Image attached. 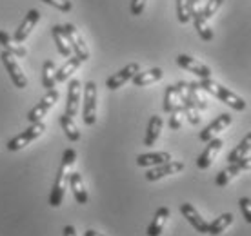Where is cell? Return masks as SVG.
I'll use <instances>...</instances> for the list:
<instances>
[{"label":"cell","instance_id":"6da1fadb","mask_svg":"<svg viewBox=\"0 0 251 236\" xmlns=\"http://www.w3.org/2000/svg\"><path fill=\"white\" fill-rule=\"evenodd\" d=\"M76 160V151L75 149H66L62 155V164L58 167L57 178L53 182V189H51L50 194V205L51 207H58L62 204L64 194H66V189L69 186V174H71V165L75 164Z\"/></svg>","mask_w":251,"mask_h":236},{"label":"cell","instance_id":"7a4b0ae2","mask_svg":"<svg viewBox=\"0 0 251 236\" xmlns=\"http://www.w3.org/2000/svg\"><path fill=\"white\" fill-rule=\"evenodd\" d=\"M197 84H199V87H201L202 91L213 94L215 98L222 100L226 106H229L231 109H235V111H246V107H248L246 100L242 98V96H239L237 93L229 91L227 87L220 86L219 82L211 80V78H201Z\"/></svg>","mask_w":251,"mask_h":236},{"label":"cell","instance_id":"3957f363","mask_svg":"<svg viewBox=\"0 0 251 236\" xmlns=\"http://www.w3.org/2000/svg\"><path fill=\"white\" fill-rule=\"evenodd\" d=\"M0 60L4 64V68H6L9 78H11L13 86L19 87V89H25V87H27V76L22 73V68H20L19 62H17V56L4 49L0 53Z\"/></svg>","mask_w":251,"mask_h":236},{"label":"cell","instance_id":"277c9868","mask_svg":"<svg viewBox=\"0 0 251 236\" xmlns=\"http://www.w3.org/2000/svg\"><path fill=\"white\" fill-rule=\"evenodd\" d=\"M46 131L44 122H37V124H31L25 131H22L20 135H17L15 138H11L7 142V149L9 151H20L24 149L27 143H31L33 140H37L38 137H42V133Z\"/></svg>","mask_w":251,"mask_h":236},{"label":"cell","instance_id":"5b68a950","mask_svg":"<svg viewBox=\"0 0 251 236\" xmlns=\"http://www.w3.org/2000/svg\"><path fill=\"white\" fill-rule=\"evenodd\" d=\"M175 86H176V91H178V98H180V106H182L184 117L188 118V122L191 125H199L201 124V111L195 107L193 100L189 96L188 82H178Z\"/></svg>","mask_w":251,"mask_h":236},{"label":"cell","instance_id":"8992f818","mask_svg":"<svg viewBox=\"0 0 251 236\" xmlns=\"http://www.w3.org/2000/svg\"><path fill=\"white\" fill-rule=\"evenodd\" d=\"M82 120L86 125H95V122H97V84L95 82H88L84 86Z\"/></svg>","mask_w":251,"mask_h":236},{"label":"cell","instance_id":"52a82bcc","mask_svg":"<svg viewBox=\"0 0 251 236\" xmlns=\"http://www.w3.org/2000/svg\"><path fill=\"white\" fill-rule=\"evenodd\" d=\"M64 35H66V40H68L69 47H71V51H73V55L78 56L82 62L89 60L88 46H86L84 38H82V35L78 33V29H76L75 25H73V24H64Z\"/></svg>","mask_w":251,"mask_h":236},{"label":"cell","instance_id":"ba28073f","mask_svg":"<svg viewBox=\"0 0 251 236\" xmlns=\"http://www.w3.org/2000/svg\"><path fill=\"white\" fill-rule=\"evenodd\" d=\"M57 100H58V91L57 89H50V91L40 98V102H38L37 106L27 113V122H31V124L42 122V118L48 115V111H50L51 107L57 104Z\"/></svg>","mask_w":251,"mask_h":236},{"label":"cell","instance_id":"9c48e42d","mask_svg":"<svg viewBox=\"0 0 251 236\" xmlns=\"http://www.w3.org/2000/svg\"><path fill=\"white\" fill-rule=\"evenodd\" d=\"M138 71H140V64H138V62L127 64L126 68L120 69L119 73H115V75H111L109 78H107L106 87H107V89H111V91H115V89H119V87L124 86L126 82L133 80V76L137 75Z\"/></svg>","mask_w":251,"mask_h":236},{"label":"cell","instance_id":"30bf717a","mask_svg":"<svg viewBox=\"0 0 251 236\" xmlns=\"http://www.w3.org/2000/svg\"><path fill=\"white\" fill-rule=\"evenodd\" d=\"M184 169L182 162H175L170 160L166 164H160V165H155L153 169H150L146 173V180L148 182H157L160 178H166V176H171V174H178Z\"/></svg>","mask_w":251,"mask_h":236},{"label":"cell","instance_id":"8fae6325","mask_svg":"<svg viewBox=\"0 0 251 236\" xmlns=\"http://www.w3.org/2000/svg\"><path fill=\"white\" fill-rule=\"evenodd\" d=\"M231 125V115H227V113H222L219 117L215 118L213 122L209 125H206L204 129L201 131V140L202 142H209V140H213L219 133H222L224 129H227Z\"/></svg>","mask_w":251,"mask_h":236},{"label":"cell","instance_id":"7c38bea8","mask_svg":"<svg viewBox=\"0 0 251 236\" xmlns=\"http://www.w3.org/2000/svg\"><path fill=\"white\" fill-rule=\"evenodd\" d=\"M222 147H224L222 138H213V140H209V142H207V145H206V149L202 151V155L199 156V160H197V167H199V169L211 167V164L215 162L217 155L222 151Z\"/></svg>","mask_w":251,"mask_h":236},{"label":"cell","instance_id":"4fadbf2b","mask_svg":"<svg viewBox=\"0 0 251 236\" xmlns=\"http://www.w3.org/2000/svg\"><path fill=\"white\" fill-rule=\"evenodd\" d=\"M180 212H182V216L188 220V224L193 227L197 233H202V235H207V222L204 218L199 214V211L193 207V204H182L180 205Z\"/></svg>","mask_w":251,"mask_h":236},{"label":"cell","instance_id":"5bb4252c","mask_svg":"<svg viewBox=\"0 0 251 236\" xmlns=\"http://www.w3.org/2000/svg\"><path fill=\"white\" fill-rule=\"evenodd\" d=\"M176 64H178L182 69L189 71V73H195L197 76H201V78H211V69L207 68V66H204L202 62H199V60H195V58L188 56V55L176 56Z\"/></svg>","mask_w":251,"mask_h":236},{"label":"cell","instance_id":"9a60e30c","mask_svg":"<svg viewBox=\"0 0 251 236\" xmlns=\"http://www.w3.org/2000/svg\"><path fill=\"white\" fill-rule=\"evenodd\" d=\"M38 20H40V13H38L37 9L27 11V15H25L24 20H22V24L19 25V29H17V31H15V35H13V38H15L19 44L25 42V40H27V37H29V33L33 31V27L37 25Z\"/></svg>","mask_w":251,"mask_h":236},{"label":"cell","instance_id":"2e32d148","mask_svg":"<svg viewBox=\"0 0 251 236\" xmlns=\"http://www.w3.org/2000/svg\"><path fill=\"white\" fill-rule=\"evenodd\" d=\"M80 96H82V84L80 80L73 78V80L69 82V87H68V102H66V115L68 117H76Z\"/></svg>","mask_w":251,"mask_h":236},{"label":"cell","instance_id":"e0dca14e","mask_svg":"<svg viewBox=\"0 0 251 236\" xmlns=\"http://www.w3.org/2000/svg\"><path fill=\"white\" fill-rule=\"evenodd\" d=\"M170 207H158L157 212H155V216L151 220L150 227H148V236H160L162 235L164 227L168 224V220H170Z\"/></svg>","mask_w":251,"mask_h":236},{"label":"cell","instance_id":"ac0fdd59","mask_svg":"<svg viewBox=\"0 0 251 236\" xmlns=\"http://www.w3.org/2000/svg\"><path fill=\"white\" fill-rule=\"evenodd\" d=\"M69 187L73 191V196H75L76 204L86 205L89 200L88 189L84 186V180H82V174L80 173H71L69 174Z\"/></svg>","mask_w":251,"mask_h":236},{"label":"cell","instance_id":"d6986e66","mask_svg":"<svg viewBox=\"0 0 251 236\" xmlns=\"http://www.w3.org/2000/svg\"><path fill=\"white\" fill-rule=\"evenodd\" d=\"M164 76V71L160 68H153L150 71H138L137 75L133 76V86L137 87H146L150 86V84H155V82L162 80Z\"/></svg>","mask_w":251,"mask_h":236},{"label":"cell","instance_id":"ffe728a7","mask_svg":"<svg viewBox=\"0 0 251 236\" xmlns=\"http://www.w3.org/2000/svg\"><path fill=\"white\" fill-rule=\"evenodd\" d=\"M170 160H171V155L170 153H166V151L146 153V155L137 156V165H140V167H155V165L166 164V162H170Z\"/></svg>","mask_w":251,"mask_h":236},{"label":"cell","instance_id":"44dd1931","mask_svg":"<svg viewBox=\"0 0 251 236\" xmlns=\"http://www.w3.org/2000/svg\"><path fill=\"white\" fill-rule=\"evenodd\" d=\"M160 131H162V118L158 115H153L150 118V124H148V131H146V137H144V145L146 147H151L155 145V142L160 137Z\"/></svg>","mask_w":251,"mask_h":236},{"label":"cell","instance_id":"7402d4cb","mask_svg":"<svg viewBox=\"0 0 251 236\" xmlns=\"http://www.w3.org/2000/svg\"><path fill=\"white\" fill-rule=\"evenodd\" d=\"M51 35H53V40L57 44V51L60 55L66 56V58L73 55V51H71L68 40H66V35H64V25H53L51 27Z\"/></svg>","mask_w":251,"mask_h":236},{"label":"cell","instance_id":"603a6c76","mask_svg":"<svg viewBox=\"0 0 251 236\" xmlns=\"http://www.w3.org/2000/svg\"><path fill=\"white\" fill-rule=\"evenodd\" d=\"M0 46H2L6 51L13 53L15 56H20V58H24V56L27 55V51H25L24 46L17 42L13 37H9L6 31H0Z\"/></svg>","mask_w":251,"mask_h":236},{"label":"cell","instance_id":"cb8c5ba5","mask_svg":"<svg viewBox=\"0 0 251 236\" xmlns=\"http://www.w3.org/2000/svg\"><path fill=\"white\" fill-rule=\"evenodd\" d=\"M231 224H233V214L231 212H224V214H220L219 218H215L211 224H207V235H211V236L222 235Z\"/></svg>","mask_w":251,"mask_h":236},{"label":"cell","instance_id":"d4e9b609","mask_svg":"<svg viewBox=\"0 0 251 236\" xmlns=\"http://www.w3.org/2000/svg\"><path fill=\"white\" fill-rule=\"evenodd\" d=\"M80 64H82V60L76 55H71V56H69L62 68L57 69V82H66V80H69V78H71V75L75 73L76 69L80 68Z\"/></svg>","mask_w":251,"mask_h":236},{"label":"cell","instance_id":"484cf974","mask_svg":"<svg viewBox=\"0 0 251 236\" xmlns=\"http://www.w3.org/2000/svg\"><path fill=\"white\" fill-rule=\"evenodd\" d=\"M193 25L197 33H199V37L204 40V42H209V40H213V31H211V27L207 25V20L204 19V15L201 11H197L193 15Z\"/></svg>","mask_w":251,"mask_h":236},{"label":"cell","instance_id":"4316f807","mask_svg":"<svg viewBox=\"0 0 251 236\" xmlns=\"http://www.w3.org/2000/svg\"><path fill=\"white\" fill-rule=\"evenodd\" d=\"M251 151V133H248L244 138H242V142L235 147V149L229 153V156H227V162L229 164H237L239 160H242L244 156H248V153Z\"/></svg>","mask_w":251,"mask_h":236},{"label":"cell","instance_id":"83f0119b","mask_svg":"<svg viewBox=\"0 0 251 236\" xmlns=\"http://www.w3.org/2000/svg\"><path fill=\"white\" fill-rule=\"evenodd\" d=\"M55 84H57V68H55V62L53 60H46L44 68H42V87H46L50 91V89H55Z\"/></svg>","mask_w":251,"mask_h":236},{"label":"cell","instance_id":"f1b7e54d","mask_svg":"<svg viewBox=\"0 0 251 236\" xmlns=\"http://www.w3.org/2000/svg\"><path fill=\"white\" fill-rule=\"evenodd\" d=\"M180 98H178V91L176 86H168L166 93H164V111L173 113L175 109H180Z\"/></svg>","mask_w":251,"mask_h":236},{"label":"cell","instance_id":"f546056e","mask_svg":"<svg viewBox=\"0 0 251 236\" xmlns=\"http://www.w3.org/2000/svg\"><path fill=\"white\" fill-rule=\"evenodd\" d=\"M60 125H62V131L66 133V137H68L71 142H78V140H80V131L76 127L73 117H68V115L64 113L62 117H60Z\"/></svg>","mask_w":251,"mask_h":236},{"label":"cell","instance_id":"4dcf8cb0","mask_svg":"<svg viewBox=\"0 0 251 236\" xmlns=\"http://www.w3.org/2000/svg\"><path fill=\"white\" fill-rule=\"evenodd\" d=\"M240 173H242V171L239 169V165H237V164H229L226 169H222V171L217 174V180H215V184H217L219 187H226L227 184H229L233 178H237Z\"/></svg>","mask_w":251,"mask_h":236},{"label":"cell","instance_id":"1f68e13d","mask_svg":"<svg viewBox=\"0 0 251 236\" xmlns=\"http://www.w3.org/2000/svg\"><path fill=\"white\" fill-rule=\"evenodd\" d=\"M188 89H189V96L193 100L195 107H197L199 111H206L207 102H206V98L202 96V89L199 87V84H197V82H191V84H188Z\"/></svg>","mask_w":251,"mask_h":236},{"label":"cell","instance_id":"d6a6232c","mask_svg":"<svg viewBox=\"0 0 251 236\" xmlns=\"http://www.w3.org/2000/svg\"><path fill=\"white\" fill-rule=\"evenodd\" d=\"M222 4H224V0H207V4L201 9V13L204 15V19H206V20L211 19L215 13L222 7Z\"/></svg>","mask_w":251,"mask_h":236},{"label":"cell","instance_id":"836d02e7","mask_svg":"<svg viewBox=\"0 0 251 236\" xmlns=\"http://www.w3.org/2000/svg\"><path fill=\"white\" fill-rule=\"evenodd\" d=\"M176 19L180 24H188L191 17L188 13V2L186 0H176Z\"/></svg>","mask_w":251,"mask_h":236},{"label":"cell","instance_id":"e575fe53","mask_svg":"<svg viewBox=\"0 0 251 236\" xmlns=\"http://www.w3.org/2000/svg\"><path fill=\"white\" fill-rule=\"evenodd\" d=\"M42 2H46V4L51 7H57L58 11H62V13H69L73 9L71 0H42Z\"/></svg>","mask_w":251,"mask_h":236},{"label":"cell","instance_id":"d590c367","mask_svg":"<svg viewBox=\"0 0 251 236\" xmlns=\"http://www.w3.org/2000/svg\"><path fill=\"white\" fill-rule=\"evenodd\" d=\"M171 117H170V127L171 129H180L182 127V117H184V113H182V107L180 109H175L173 113H170Z\"/></svg>","mask_w":251,"mask_h":236},{"label":"cell","instance_id":"8d00e7d4","mask_svg":"<svg viewBox=\"0 0 251 236\" xmlns=\"http://www.w3.org/2000/svg\"><path fill=\"white\" fill-rule=\"evenodd\" d=\"M239 205H240V209H242L244 220L248 222V224H251V198H248V196H242V198L239 200Z\"/></svg>","mask_w":251,"mask_h":236},{"label":"cell","instance_id":"74e56055","mask_svg":"<svg viewBox=\"0 0 251 236\" xmlns=\"http://www.w3.org/2000/svg\"><path fill=\"white\" fill-rule=\"evenodd\" d=\"M146 2H148V0H131L129 11H131L133 17H140V15H142V11H144V7H146Z\"/></svg>","mask_w":251,"mask_h":236},{"label":"cell","instance_id":"f35d334b","mask_svg":"<svg viewBox=\"0 0 251 236\" xmlns=\"http://www.w3.org/2000/svg\"><path fill=\"white\" fill-rule=\"evenodd\" d=\"M237 165H239L240 171H251V158H248V156H244L242 160L237 162Z\"/></svg>","mask_w":251,"mask_h":236},{"label":"cell","instance_id":"ab89813d","mask_svg":"<svg viewBox=\"0 0 251 236\" xmlns=\"http://www.w3.org/2000/svg\"><path fill=\"white\" fill-rule=\"evenodd\" d=\"M186 2H188V13H189V17L193 19V15L197 11H199V9H197V7H199V0H186Z\"/></svg>","mask_w":251,"mask_h":236},{"label":"cell","instance_id":"60d3db41","mask_svg":"<svg viewBox=\"0 0 251 236\" xmlns=\"http://www.w3.org/2000/svg\"><path fill=\"white\" fill-rule=\"evenodd\" d=\"M64 236H76V231L73 225H66L64 227Z\"/></svg>","mask_w":251,"mask_h":236},{"label":"cell","instance_id":"b9f144b4","mask_svg":"<svg viewBox=\"0 0 251 236\" xmlns=\"http://www.w3.org/2000/svg\"><path fill=\"white\" fill-rule=\"evenodd\" d=\"M84 236H104V235H100V233H97L95 229H88L86 233H84Z\"/></svg>","mask_w":251,"mask_h":236}]
</instances>
